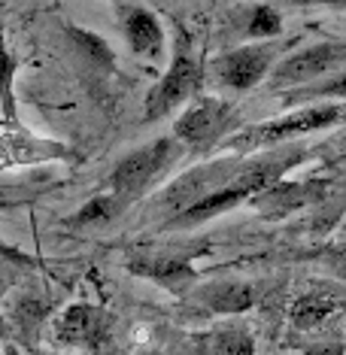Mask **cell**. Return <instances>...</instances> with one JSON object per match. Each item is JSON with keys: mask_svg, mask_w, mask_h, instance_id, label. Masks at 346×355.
I'll use <instances>...</instances> for the list:
<instances>
[{"mask_svg": "<svg viewBox=\"0 0 346 355\" xmlns=\"http://www.w3.org/2000/svg\"><path fill=\"white\" fill-rule=\"evenodd\" d=\"M340 119H343L340 107H304V110L288 112V116L270 119V122H264V125H252V128H246V131H237L234 137L222 140L219 146L237 152V155H249V152H255L261 146L295 140V137H304L310 131H325L328 125L340 122Z\"/></svg>", "mask_w": 346, "mask_h": 355, "instance_id": "obj_1", "label": "cell"}, {"mask_svg": "<svg viewBox=\"0 0 346 355\" xmlns=\"http://www.w3.org/2000/svg\"><path fill=\"white\" fill-rule=\"evenodd\" d=\"M198 83H200V64L189 46V37L180 34L171 67H167V73L161 76V83L152 88L146 98V119L152 122V119H161L171 110H176L182 101H189L195 94Z\"/></svg>", "mask_w": 346, "mask_h": 355, "instance_id": "obj_2", "label": "cell"}, {"mask_svg": "<svg viewBox=\"0 0 346 355\" xmlns=\"http://www.w3.org/2000/svg\"><path fill=\"white\" fill-rule=\"evenodd\" d=\"M173 158H176L173 140H155V143H149V146L131 152L128 158L119 161L116 171L110 176L112 195L122 198V200L137 198L140 191H146L149 185L158 180V173L164 171Z\"/></svg>", "mask_w": 346, "mask_h": 355, "instance_id": "obj_3", "label": "cell"}, {"mask_svg": "<svg viewBox=\"0 0 346 355\" xmlns=\"http://www.w3.org/2000/svg\"><path fill=\"white\" fill-rule=\"evenodd\" d=\"M346 67V40L337 43H316L307 49L288 55L270 70V83L273 85H301L313 83V79L331 73V70Z\"/></svg>", "mask_w": 346, "mask_h": 355, "instance_id": "obj_4", "label": "cell"}, {"mask_svg": "<svg viewBox=\"0 0 346 355\" xmlns=\"http://www.w3.org/2000/svg\"><path fill=\"white\" fill-rule=\"evenodd\" d=\"M277 61V46L273 43H261V46H243V49L225 52L222 58H216L213 73L222 85L246 92V88L259 85L264 76L273 70Z\"/></svg>", "mask_w": 346, "mask_h": 355, "instance_id": "obj_5", "label": "cell"}, {"mask_svg": "<svg viewBox=\"0 0 346 355\" xmlns=\"http://www.w3.org/2000/svg\"><path fill=\"white\" fill-rule=\"evenodd\" d=\"M228 122H231L228 103L219 101V98H204L176 119L173 134L182 146L204 149V146H213V143L219 140L222 131L228 128Z\"/></svg>", "mask_w": 346, "mask_h": 355, "instance_id": "obj_6", "label": "cell"}, {"mask_svg": "<svg viewBox=\"0 0 346 355\" xmlns=\"http://www.w3.org/2000/svg\"><path fill=\"white\" fill-rule=\"evenodd\" d=\"M322 198V182H273L264 191L252 198V204L259 207V213L270 216V219H279V216H288L295 209L313 204V200Z\"/></svg>", "mask_w": 346, "mask_h": 355, "instance_id": "obj_7", "label": "cell"}, {"mask_svg": "<svg viewBox=\"0 0 346 355\" xmlns=\"http://www.w3.org/2000/svg\"><path fill=\"white\" fill-rule=\"evenodd\" d=\"M128 268L134 273H140V277L158 282V286L173 288V292H180L182 286H189V282L195 279V268H191L189 258L171 255V252H143V255L131 258Z\"/></svg>", "mask_w": 346, "mask_h": 355, "instance_id": "obj_8", "label": "cell"}, {"mask_svg": "<svg viewBox=\"0 0 346 355\" xmlns=\"http://www.w3.org/2000/svg\"><path fill=\"white\" fill-rule=\"evenodd\" d=\"M103 331H110V316L98 306H88V304H73L64 310V316L55 325V337L61 343H88L92 346L94 337H101Z\"/></svg>", "mask_w": 346, "mask_h": 355, "instance_id": "obj_9", "label": "cell"}, {"mask_svg": "<svg viewBox=\"0 0 346 355\" xmlns=\"http://www.w3.org/2000/svg\"><path fill=\"white\" fill-rule=\"evenodd\" d=\"M125 37L131 43V49L143 58H155L161 52V43H164V34H161L158 19L143 6H128L125 10Z\"/></svg>", "mask_w": 346, "mask_h": 355, "instance_id": "obj_10", "label": "cell"}, {"mask_svg": "<svg viewBox=\"0 0 346 355\" xmlns=\"http://www.w3.org/2000/svg\"><path fill=\"white\" fill-rule=\"evenodd\" d=\"M195 297L213 313H243L255 304V288L246 282H210Z\"/></svg>", "mask_w": 346, "mask_h": 355, "instance_id": "obj_11", "label": "cell"}, {"mask_svg": "<svg viewBox=\"0 0 346 355\" xmlns=\"http://www.w3.org/2000/svg\"><path fill=\"white\" fill-rule=\"evenodd\" d=\"M58 143H43L34 137L21 134V131H10L0 137V161L6 164H31V161H43V158H55L61 155Z\"/></svg>", "mask_w": 346, "mask_h": 355, "instance_id": "obj_12", "label": "cell"}, {"mask_svg": "<svg viewBox=\"0 0 346 355\" xmlns=\"http://www.w3.org/2000/svg\"><path fill=\"white\" fill-rule=\"evenodd\" d=\"M334 313V297L331 295H304L292 306V322L297 328H316Z\"/></svg>", "mask_w": 346, "mask_h": 355, "instance_id": "obj_13", "label": "cell"}, {"mask_svg": "<svg viewBox=\"0 0 346 355\" xmlns=\"http://www.w3.org/2000/svg\"><path fill=\"white\" fill-rule=\"evenodd\" d=\"M122 207H125L122 198H116V195H101V198L88 200V204L79 209L76 216H70V225H103V222H110Z\"/></svg>", "mask_w": 346, "mask_h": 355, "instance_id": "obj_14", "label": "cell"}, {"mask_svg": "<svg viewBox=\"0 0 346 355\" xmlns=\"http://www.w3.org/2000/svg\"><path fill=\"white\" fill-rule=\"evenodd\" d=\"M12 79H15V58L6 52L0 43V110H3L6 122H15V94H12Z\"/></svg>", "mask_w": 346, "mask_h": 355, "instance_id": "obj_15", "label": "cell"}, {"mask_svg": "<svg viewBox=\"0 0 346 355\" xmlns=\"http://www.w3.org/2000/svg\"><path fill=\"white\" fill-rule=\"evenodd\" d=\"M70 34H73L76 46L83 49L88 61L101 64V67H112V49L107 46V40H101L98 34H92V31H79V28H73Z\"/></svg>", "mask_w": 346, "mask_h": 355, "instance_id": "obj_16", "label": "cell"}, {"mask_svg": "<svg viewBox=\"0 0 346 355\" xmlns=\"http://www.w3.org/2000/svg\"><path fill=\"white\" fill-rule=\"evenodd\" d=\"M279 28H283V21H279L277 10H270V6H255L252 15H249V21H246V34L261 37V40L277 37Z\"/></svg>", "mask_w": 346, "mask_h": 355, "instance_id": "obj_17", "label": "cell"}, {"mask_svg": "<svg viewBox=\"0 0 346 355\" xmlns=\"http://www.w3.org/2000/svg\"><path fill=\"white\" fill-rule=\"evenodd\" d=\"M213 346H216V355H252V337L243 328L222 331L213 340Z\"/></svg>", "mask_w": 346, "mask_h": 355, "instance_id": "obj_18", "label": "cell"}, {"mask_svg": "<svg viewBox=\"0 0 346 355\" xmlns=\"http://www.w3.org/2000/svg\"><path fill=\"white\" fill-rule=\"evenodd\" d=\"M307 98H346V76H337L331 83H322V85L301 88V92L286 94L283 101H307Z\"/></svg>", "mask_w": 346, "mask_h": 355, "instance_id": "obj_19", "label": "cell"}, {"mask_svg": "<svg viewBox=\"0 0 346 355\" xmlns=\"http://www.w3.org/2000/svg\"><path fill=\"white\" fill-rule=\"evenodd\" d=\"M92 349H94V355H122V349H119V343H116V337H112L110 331H103L101 337H94Z\"/></svg>", "mask_w": 346, "mask_h": 355, "instance_id": "obj_20", "label": "cell"}, {"mask_svg": "<svg viewBox=\"0 0 346 355\" xmlns=\"http://www.w3.org/2000/svg\"><path fill=\"white\" fill-rule=\"evenodd\" d=\"M292 6H334V10H346V0H286Z\"/></svg>", "mask_w": 346, "mask_h": 355, "instance_id": "obj_21", "label": "cell"}, {"mask_svg": "<svg viewBox=\"0 0 346 355\" xmlns=\"http://www.w3.org/2000/svg\"><path fill=\"white\" fill-rule=\"evenodd\" d=\"M6 355H19V352H12V349H10V352H6Z\"/></svg>", "mask_w": 346, "mask_h": 355, "instance_id": "obj_22", "label": "cell"}, {"mask_svg": "<svg viewBox=\"0 0 346 355\" xmlns=\"http://www.w3.org/2000/svg\"><path fill=\"white\" fill-rule=\"evenodd\" d=\"M343 228H346V222H343Z\"/></svg>", "mask_w": 346, "mask_h": 355, "instance_id": "obj_23", "label": "cell"}]
</instances>
